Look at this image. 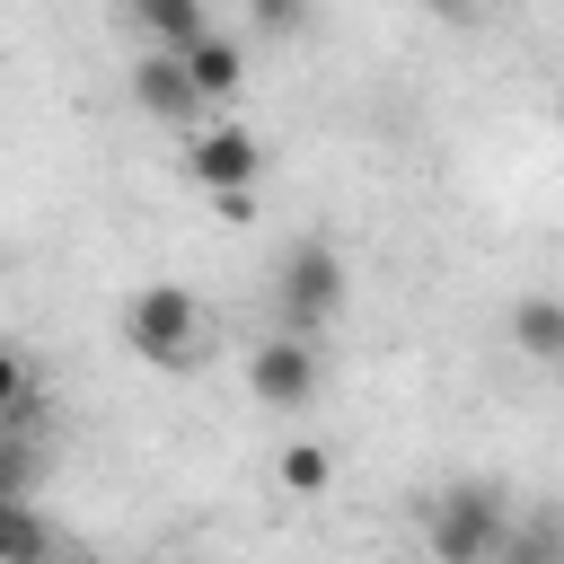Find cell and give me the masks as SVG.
Returning <instances> with one entry per match:
<instances>
[{
	"instance_id": "cell-11",
	"label": "cell",
	"mask_w": 564,
	"mask_h": 564,
	"mask_svg": "<svg viewBox=\"0 0 564 564\" xmlns=\"http://www.w3.org/2000/svg\"><path fill=\"white\" fill-rule=\"evenodd\" d=\"M326 485H335V458L317 441H291L282 449V494H326Z\"/></svg>"
},
{
	"instance_id": "cell-3",
	"label": "cell",
	"mask_w": 564,
	"mask_h": 564,
	"mask_svg": "<svg viewBox=\"0 0 564 564\" xmlns=\"http://www.w3.org/2000/svg\"><path fill=\"white\" fill-rule=\"evenodd\" d=\"M423 546H432L441 564H485V555H502V546H511L502 494H494V485H449V494L432 502V520H423Z\"/></svg>"
},
{
	"instance_id": "cell-6",
	"label": "cell",
	"mask_w": 564,
	"mask_h": 564,
	"mask_svg": "<svg viewBox=\"0 0 564 564\" xmlns=\"http://www.w3.org/2000/svg\"><path fill=\"white\" fill-rule=\"evenodd\" d=\"M185 176H194L203 194H229V185H256V176H264V141H256L247 123H203V132L185 141Z\"/></svg>"
},
{
	"instance_id": "cell-7",
	"label": "cell",
	"mask_w": 564,
	"mask_h": 564,
	"mask_svg": "<svg viewBox=\"0 0 564 564\" xmlns=\"http://www.w3.org/2000/svg\"><path fill=\"white\" fill-rule=\"evenodd\" d=\"M185 70H194L203 106H229V97L247 88V53H238V35H220V26H203V35L185 44Z\"/></svg>"
},
{
	"instance_id": "cell-14",
	"label": "cell",
	"mask_w": 564,
	"mask_h": 564,
	"mask_svg": "<svg viewBox=\"0 0 564 564\" xmlns=\"http://www.w3.org/2000/svg\"><path fill=\"white\" fill-rule=\"evenodd\" d=\"M212 212H220L229 229H247V220H256V185H229V194H212Z\"/></svg>"
},
{
	"instance_id": "cell-15",
	"label": "cell",
	"mask_w": 564,
	"mask_h": 564,
	"mask_svg": "<svg viewBox=\"0 0 564 564\" xmlns=\"http://www.w3.org/2000/svg\"><path fill=\"white\" fill-rule=\"evenodd\" d=\"M423 9H432V18H467V0H423Z\"/></svg>"
},
{
	"instance_id": "cell-8",
	"label": "cell",
	"mask_w": 564,
	"mask_h": 564,
	"mask_svg": "<svg viewBox=\"0 0 564 564\" xmlns=\"http://www.w3.org/2000/svg\"><path fill=\"white\" fill-rule=\"evenodd\" d=\"M511 344H520L538 370H564V300H555V291H529V300L511 308Z\"/></svg>"
},
{
	"instance_id": "cell-2",
	"label": "cell",
	"mask_w": 564,
	"mask_h": 564,
	"mask_svg": "<svg viewBox=\"0 0 564 564\" xmlns=\"http://www.w3.org/2000/svg\"><path fill=\"white\" fill-rule=\"evenodd\" d=\"M344 291H352V273H344L335 238H300V247H282V264H273V300H282V326H291V335H317V326L344 308Z\"/></svg>"
},
{
	"instance_id": "cell-12",
	"label": "cell",
	"mask_w": 564,
	"mask_h": 564,
	"mask_svg": "<svg viewBox=\"0 0 564 564\" xmlns=\"http://www.w3.org/2000/svg\"><path fill=\"white\" fill-rule=\"evenodd\" d=\"M18 414H35V370H26V352L0 335V423H18Z\"/></svg>"
},
{
	"instance_id": "cell-1",
	"label": "cell",
	"mask_w": 564,
	"mask_h": 564,
	"mask_svg": "<svg viewBox=\"0 0 564 564\" xmlns=\"http://www.w3.org/2000/svg\"><path fill=\"white\" fill-rule=\"evenodd\" d=\"M123 344L150 361V370H194L203 361V300L185 282H141L123 300Z\"/></svg>"
},
{
	"instance_id": "cell-4",
	"label": "cell",
	"mask_w": 564,
	"mask_h": 564,
	"mask_svg": "<svg viewBox=\"0 0 564 564\" xmlns=\"http://www.w3.org/2000/svg\"><path fill=\"white\" fill-rule=\"evenodd\" d=\"M247 397L264 405V414H300L308 397H317V344L308 335H264L256 352H247Z\"/></svg>"
},
{
	"instance_id": "cell-5",
	"label": "cell",
	"mask_w": 564,
	"mask_h": 564,
	"mask_svg": "<svg viewBox=\"0 0 564 564\" xmlns=\"http://www.w3.org/2000/svg\"><path fill=\"white\" fill-rule=\"evenodd\" d=\"M132 106H141L150 123H203V115H212L203 88H194V70H185V53H167V44H141V62H132Z\"/></svg>"
},
{
	"instance_id": "cell-10",
	"label": "cell",
	"mask_w": 564,
	"mask_h": 564,
	"mask_svg": "<svg viewBox=\"0 0 564 564\" xmlns=\"http://www.w3.org/2000/svg\"><path fill=\"white\" fill-rule=\"evenodd\" d=\"M53 555V529L26 511V494H0V564H35Z\"/></svg>"
},
{
	"instance_id": "cell-9",
	"label": "cell",
	"mask_w": 564,
	"mask_h": 564,
	"mask_svg": "<svg viewBox=\"0 0 564 564\" xmlns=\"http://www.w3.org/2000/svg\"><path fill=\"white\" fill-rule=\"evenodd\" d=\"M123 18H132L150 44H167V53H185V44L212 26V9H203V0H123Z\"/></svg>"
},
{
	"instance_id": "cell-13",
	"label": "cell",
	"mask_w": 564,
	"mask_h": 564,
	"mask_svg": "<svg viewBox=\"0 0 564 564\" xmlns=\"http://www.w3.org/2000/svg\"><path fill=\"white\" fill-rule=\"evenodd\" d=\"M247 18H256L264 35H291V26L308 18V0H247Z\"/></svg>"
}]
</instances>
